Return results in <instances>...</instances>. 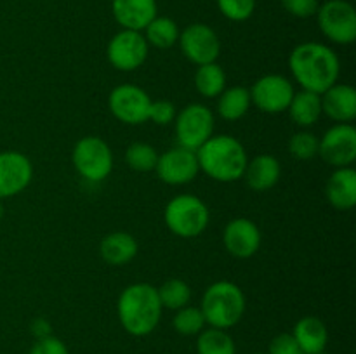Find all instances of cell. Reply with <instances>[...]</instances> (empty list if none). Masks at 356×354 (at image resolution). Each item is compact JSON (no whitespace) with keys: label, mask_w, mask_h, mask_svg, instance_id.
Listing matches in <instances>:
<instances>
[{"label":"cell","mask_w":356,"mask_h":354,"mask_svg":"<svg viewBox=\"0 0 356 354\" xmlns=\"http://www.w3.org/2000/svg\"><path fill=\"white\" fill-rule=\"evenodd\" d=\"M322 354H323V353H322Z\"/></svg>","instance_id":"cell-39"},{"label":"cell","mask_w":356,"mask_h":354,"mask_svg":"<svg viewBox=\"0 0 356 354\" xmlns=\"http://www.w3.org/2000/svg\"><path fill=\"white\" fill-rule=\"evenodd\" d=\"M222 16L229 21H247L256 10V0H218Z\"/></svg>","instance_id":"cell-32"},{"label":"cell","mask_w":356,"mask_h":354,"mask_svg":"<svg viewBox=\"0 0 356 354\" xmlns=\"http://www.w3.org/2000/svg\"><path fill=\"white\" fill-rule=\"evenodd\" d=\"M33 165L19 151L0 153V200L23 193L31 183Z\"/></svg>","instance_id":"cell-15"},{"label":"cell","mask_w":356,"mask_h":354,"mask_svg":"<svg viewBox=\"0 0 356 354\" xmlns=\"http://www.w3.org/2000/svg\"><path fill=\"white\" fill-rule=\"evenodd\" d=\"M205 325L207 323L202 314V309L193 307V305H184V307L177 309L176 316L172 318L174 330L181 335H198Z\"/></svg>","instance_id":"cell-30"},{"label":"cell","mask_w":356,"mask_h":354,"mask_svg":"<svg viewBox=\"0 0 356 354\" xmlns=\"http://www.w3.org/2000/svg\"><path fill=\"white\" fill-rule=\"evenodd\" d=\"M320 31L323 37L339 45L356 40V9L348 0H327L316 10Z\"/></svg>","instance_id":"cell-7"},{"label":"cell","mask_w":356,"mask_h":354,"mask_svg":"<svg viewBox=\"0 0 356 354\" xmlns=\"http://www.w3.org/2000/svg\"><path fill=\"white\" fill-rule=\"evenodd\" d=\"M179 26L172 17L155 16L145 28V38L148 45L156 49H170L179 40Z\"/></svg>","instance_id":"cell-25"},{"label":"cell","mask_w":356,"mask_h":354,"mask_svg":"<svg viewBox=\"0 0 356 354\" xmlns=\"http://www.w3.org/2000/svg\"><path fill=\"white\" fill-rule=\"evenodd\" d=\"M167 228L179 238H197L207 229L211 212L195 194H177L163 210Z\"/></svg>","instance_id":"cell-5"},{"label":"cell","mask_w":356,"mask_h":354,"mask_svg":"<svg viewBox=\"0 0 356 354\" xmlns=\"http://www.w3.org/2000/svg\"><path fill=\"white\" fill-rule=\"evenodd\" d=\"M249 92L252 104H256L261 111L278 115L287 111L294 96V87L284 75L271 73L257 78Z\"/></svg>","instance_id":"cell-13"},{"label":"cell","mask_w":356,"mask_h":354,"mask_svg":"<svg viewBox=\"0 0 356 354\" xmlns=\"http://www.w3.org/2000/svg\"><path fill=\"white\" fill-rule=\"evenodd\" d=\"M250 104L252 101H250L249 89L242 85L229 87L218 96V113L222 120L236 121L245 117Z\"/></svg>","instance_id":"cell-24"},{"label":"cell","mask_w":356,"mask_h":354,"mask_svg":"<svg viewBox=\"0 0 356 354\" xmlns=\"http://www.w3.org/2000/svg\"><path fill=\"white\" fill-rule=\"evenodd\" d=\"M318 155L329 165L351 167L356 160V128L351 124H336L318 139Z\"/></svg>","instance_id":"cell-12"},{"label":"cell","mask_w":356,"mask_h":354,"mask_svg":"<svg viewBox=\"0 0 356 354\" xmlns=\"http://www.w3.org/2000/svg\"><path fill=\"white\" fill-rule=\"evenodd\" d=\"M99 253L104 262L111 266H124L138 255V242L125 231H113L99 243Z\"/></svg>","instance_id":"cell-22"},{"label":"cell","mask_w":356,"mask_h":354,"mask_svg":"<svg viewBox=\"0 0 356 354\" xmlns=\"http://www.w3.org/2000/svg\"><path fill=\"white\" fill-rule=\"evenodd\" d=\"M256 354H268V353H256Z\"/></svg>","instance_id":"cell-38"},{"label":"cell","mask_w":356,"mask_h":354,"mask_svg":"<svg viewBox=\"0 0 356 354\" xmlns=\"http://www.w3.org/2000/svg\"><path fill=\"white\" fill-rule=\"evenodd\" d=\"M120 325L129 335L145 337L156 328L162 316L156 287L149 283H132L124 288L117 302Z\"/></svg>","instance_id":"cell-2"},{"label":"cell","mask_w":356,"mask_h":354,"mask_svg":"<svg viewBox=\"0 0 356 354\" xmlns=\"http://www.w3.org/2000/svg\"><path fill=\"white\" fill-rule=\"evenodd\" d=\"M282 176L280 162L273 155H259L247 163V169L243 172L247 184L250 189L263 193L277 186Z\"/></svg>","instance_id":"cell-20"},{"label":"cell","mask_w":356,"mask_h":354,"mask_svg":"<svg viewBox=\"0 0 356 354\" xmlns=\"http://www.w3.org/2000/svg\"><path fill=\"white\" fill-rule=\"evenodd\" d=\"M72 162L76 172L90 183H101L113 170V153L108 142L97 135L79 139L73 148Z\"/></svg>","instance_id":"cell-6"},{"label":"cell","mask_w":356,"mask_h":354,"mask_svg":"<svg viewBox=\"0 0 356 354\" xmlns=\"http://www.w3.org/2000/svg\"><path fill=\"white\" fill-rule=\"evenodd\" d=\"M222 243L228 253L236 259H249L259 250L261 231L250 219L236 217L226 224L222 231Z\"/></svg>","instance_id":"cell-16"},{"label":"cell","mask_w":356,"mask_h":354,"mask_svg":"<svg viewBox=\"0 0 356 354\" xmlns=\"http://www.w3.org/2000/svg\"><path fill=\"white\" fill-rule=\"evenodd\" d=\"M292 337L305 354H322L329 342V330L316 316H305L296 323Z\"/></svg>","instance_id":"cell-21"},{"label":"cell","mask_w":356,"mask_h":354,"mask_svg":"<svg viewBox=\"0 0 356 354\" xmlns=\"http://www.w3.org/2000/svg\"><path fill=\"white\" fill-rule=\"evenodd\" d=\"M197 354H236L235 340L225 330L211 326L198 333Z\"/></svg>","instance_id":"cell-27"},{"label":"cell","mask_w":356,"mask_h":354,"mask_svg":"<svg viewBox=\"0 0 356 354\" xmlns=\"http://www.w3.org/2000/svg\"><path fill=\"white\" fill-rule=\"evenodd\" d=\"M176 139L181 148L197 151L214 135V113L200 103L184 106L174 118Z\"/></svg>","instance_id":"cell-8"},{"label":"cell","mask_w":356,"mask_h":354,"mask_svg":"<svg viewBox=\"0 0 356 354\" xmlns=\"http://www.w3.org/2000/svg\"><path fill=\"white\" fill-rule=\"evenodd\" d=\"M28 354H70V351L61 339L47 335L38 339Z\"/></svg>","instance_id":"cell-35"},{"label":"cell","mask_w":356,"mask_h":354,"mask_svg":"<svg viewBox=\"0 0 356 354\" xmlns=\"http://www.w3.org/2000/svg\"><path fill=\"white\" fill-rule=\"evenodd\" d=\"M125 162L136 172H152L159 162V153L148 142H132L125 151Z\"/></svg>","instance_id":"cell-29"},{"label":"cell","mask_w":356,"mask_h":354,"mask_svg":"<svg viewBox=\"0 0 356 354\" xmlns=\"http://www.w3.org/2000/svg\"><path fill=\"white\" fill-rule=\"evenodd\" d=\"M106 56L115 69L134 71L148 59V42L141 31L120 30L108 42Z\"/></svg>","instance_id":"cell-10"},{"label":"cell","mask_w":356,"mask_h":354,"mask_svg":"<svg viewBox=\"0 0 356 354\" xmlns=\"http://www.w3.org/2000/svg\"><path fill=\"white\" fill-rule=\"evenodd\" d=\"M325 194L336 210H351L356 205V170L353 167H341L334 170L327 180Z\"/></svg>","instance_id":"cell-19"},{"label":"cell","mask_w":356,"mask_h":354,"mask_svg":"<svg viewBox=\"0 0 356 354\" xmlns=\"http://www.w3.org/2000/svg\"><path fill=\"white\" fill-rule=\"evenodd\" d=\"M156 0H111V14L122 30L143 31L156 14Z\"/></svg>","instance_id":"cell-17"},{"label":"cell","mask_w":356,"mask_h":354,"mask_svg":"<svg viewBox=\"0 0 356 354\" xmlns=\"http://www.w3.org/2000/svg\"><path fill=\"white\" fill-rule=\"evenodd\" d=\"M195 87L204 97H218L226 89V73L218 62H207L197 68L195 73Z\"/></svg>","instance_id":"cell-26"},{"label":"cell","mask_w":356,"mask_h":354,"mask_svg":"<svg viewBox=\"0 0 356 354\" xmlns=\"http://www.w3.org/2000/svg\"><path fill=\"white\" fill-rule=\"evenodd\" d=\"M200 309L212 328H232L245 312V295L233 281H216L204 292Z\"/></svg>","instance_id":"cell-4"},{"label":"cell","mask_w":356,"mask_h":354,"mask_svg":"<svg viewBox=\"0 0 356 354\" xmlns=\"http://www.w3.org/2000/svg\"><path fill=\"white\" fill-rule=\"evenodd\" d=\"M268 354H305L292 333H280L270 342Z\"/></svg>","instance_id":"cell-36"},{"label":"cell","mask_w":356,"mask_h":354,"mask_svg":"<svg viewBox=\"0 0 356 354\" xmlns=\"http://www.w3.org/2000/svg\"><path fill=\"white\" fill-rule=\"evenodd\" d=\"M200 170L218 183H235L242 179L249 163L245 148L232 135H212L197 149Z\"/></svg>","instance_id":"cell-3"},{"label":"cell","mask_w":356,"mask_h":354,"mask_svg":"<svg viewBox=\"0 0 356 354\" xmlns=\"http://www.w3.org/2000/svg\"><path fill=\"white\" fill-rule=\"evenodd\" d=\"M108 106L113 117L127 125H141L148 120L152 97L145 89L132 83L117 85L108 96Z\"/></svg>","instance_id":"cell-9"},{"label":"cell","mask_w":356,"mask_h":354,"mask_svg":"<svg viewBox=\"0 0 356 354\" xmlns=\"http://www.w3.org/2000/svg\"><path fill=\"white\" fill-rule=\"evenodd\" d=\"M176 115V106L170 101H152L148 120H152L156 125H169L172 124Z\"/></svg>","instance_id":"cell-34"},{"label":"cell","mask_w":356,"mask_h":354,"mask_svg":"<svg viewBox=\"0 0 356 354\" xmlns=\"http://www.w3.org/2000/svg\"><path fill=\"white\" fill-rule=\"evenodd\" d=\"M159 292V298L162 307L172 309V311H177V309L188 305L191 298V290L190 285L186 281L179 280V278H170L165 283H162V287L156 288Z\"/></svg>","instance_id":"cell-28"},{"label":"cell","mask_w":356,"mask_h":354,"mask_svg":"<svg viewBox=\"0 0 356 354\" xmlns=\"http://www.w3.org/2000/svg\"><path fill=\"white\" fill-rule=\"evenodd\" d=\"M282 7L287 10L291 16L308 19V17L316 16L320 2L318 0H280Z\"/></svg>","instance_id":"cell-33"},{"label":"cell","mask_w":356,"mask_h":354,"mask_svg":"<svg viewBox=\"0 0 356 354\" xmlns=\"http://www.w3.org/2000/svg\"><path fill=\"white\" fill-rule=\"evenodd\" d=\"M292 121L299 127H309L315 125L322 117V99L320 94L309 92V90H299L292 96L291 104L287 108Z\"/></svg>","instance_id":"cell-23"},{"label":"cell","mask_w":356,"mask_h":354,"mask_svg":"<svg viewBox=\"0 0 356 354\" xmlns=\"http://www.w3.org/2000/svg\"><path fill=\"white\" fill-rule=\"evenodd\" d=\"M292 76L305 90L323 94L337 83L341 65L336 52L320 42H305L296 45L289 58Z\"/></svg>","instance_id":"cell-1"},{"label":"cell","mask_w":356,"mask_h":354,"mask_svg":"<svg viewBox=\"0 0 356 354\" xmlns=\"http://www.w3.org/2000/svg\"><path fill=\"white\" fill-rule=\"evenodd\" d=\"M155 172L162 183L170 184V186H183V184L191 183L200 172L197 153L181 148V146L169 149L159 155Z\"/></svg>","instance_id":"cell-14"},{"label":"cell","mask_w":356,"mask_h":354,"mask_svg":"<svg viewBox=\"0 0 356 354\" xmlns=\"http://www.w3.org/2000/svg\"><path fill=\"white\" fill-rule=\"evenodd\" d=\"M177 42L184 58L197 66L216 62L221 54V40L218 33L205 23H193L184 28Z\"/></svg>","instance_id":"cell-11"},{"label":"cell","mask_w":356,"mask_h":354,"mask_svg":"<svg viewBox=\"0 0 356 354\" xmlns=\"http://www.w3.org/2000/svg\"><path fill=\"white\" fill-rule=\"evenodd\" d=\"M322 113L337 124H350L356 117V90L348 83H334L320 94Z\"/></svg>","instance_id":"cell-18"},{"label":"cell","mask_w":356,"mask_h":354,"mask_svg":"<svg viewBox=\"0 0 356 354\" xmlns=\"http://www.w3.org/2000/svg\"><path fill=\"white\" fill-rule=\"evenodd\" d=\"M3 215V207H2V201H0V219H2Z\"/></svg>","instance_id":"cell-37"},{"label":"cell","mask_w":356,"mask_h":354,"mask_svg":"<svg viewBox=\"0 0 356 354\" xmlns=\"http://www.w3.org/2000/svg\"><path fill=\"white\" fill-rule=\"evenodd\" d=\"M289 151L296 160H312L318 155V137L312 132H296L289 141Z\"/></svg>","instance_id":"cell-31"}]
</instances>
